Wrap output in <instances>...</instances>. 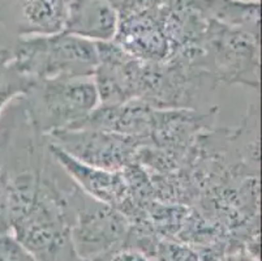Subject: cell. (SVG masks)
I'll return each instance as SVG.
<instances>
[{"instance_id":"obj_1","label":"cell","mask_w":262,"mask_h":261,"mask_svg":"<svg viewBox=\"0 0 262 261\" xmlns=\"http://www.w3.org/2000/svg\"><path fill=\"white\" fill-rule=\"evenodd\" d=\"M179 57L210 73L216 83L259 88V38L240 29L208 20L199 39Z\"/></svg>"},{"instance_id":"obj_2","label":"cell","mask_w":262,"mask_h":261,"mask_svg":"<svg viewBox=\"0 0 262 261\" xmlns=\"http://www.w3.org/2000/svg\"><path fill=\"white\" fill-rule=\"evenodd\" d=\"M20 98L30 124L42 137L76 128L99 106L93 77L33 81Z\"/></svg>"},{"instance_id":"obj_3","label":"cell","mask_w":262,"mask_h":261,"mask_svg":"<svg viewBox=\"0 0 262 261\" xmlns=\"http://www.w3.org/2000/svg\"><path fill=\"white\" fill-rule=\"evenodd\" d=\"M9 51L30 81L93 77L99 63L97 43L67 33L17 39Z\"/></svg>"},{"instance_id":"obj_4","label":"cell","mask_w":262,"mask_h":261,"mask_svg":"<svg viewBox=\"0 0 262 261\" xmlns=\"http://www.w3.org/2000/svg\"><path fill=\"white\" fill-rule=\"evenodd\" d=\"M127 222L116 208L78 191L73 203L71 244L81 257H97L125 236Z\"/></svg>"},{"instance_id":"obj_5","label":"cell","mask_w":262,"mask_h":261,"mask_svg":"<svg viewBox=\"0 0 262 261\" xmlns=\"http://www.w3.org/2000/svg\"><path fill=\"white\" fill-rule=\"evenodd\" d=\"M45 138L78 161L110 171H119L129 164L137 144L132 136L89 128L66 129Z\"/></svg>"},{"instance_id":"obj_6","label":"cell","mask_w":262,"mask_h":261,"mask_svg":"<svg viewBox=\"0 0 262 261\" xmlns=\"http://www.w3.org/2000/svg\"><path fill=\"white\" fill-rule=\"evenodd\" d=\"M71 0H3L0 23L17 39L63 33Z\"/></svg>"},{"instance_id":"obj_7","label":"cell","mask_w":262,"mask_h":261,"mask_svg":"<svg viewBox=\"0 0 262 261\" xmlns=\"http://www.w3.org/2000/svg\"><path fill=\"white\" fill-rule=\"evenodd\" d=\"M46 140V138H45ZM47 143V149L59 166L67 172L82 192L95 200L115 208L125 196V180L120 171H110L78 161L55 144Z\"/></svg>"},{"instance_id":"obj_8","label":"cell","mask_w":262,"mask_h":261,"mask_svg":"<svg viewBox=\"0 0 262 261\" xmlns=\"http://www.w3.org/2000/svg\"><path fill=\"white\" fill-rule=\"evenodd\" d=\"M119 16L106 0H71L63 33L95 43L113 42Z\"/></svg>"},{"instance_id":"obj_9","label":"cell","mask_w":262,"mask_h":261,"mask_svg":"<svg viewBox=\"0 0 262 261\" xmlns=\"http://www.w3.org/2000/svg\"><path fill=\"white\" fill-rule=\"evenodd\" d=\"M29 144L11 122L0 119V234H8L12 176L28 162Z\"/></svg>"},{"instance_id":"obj_10","label":"cell","mask_w":262,"mask_h":261,"mask_svg":"<svg viewBox=\"0 0 262 261\" xmlns=\"http://www.w3.org/2000/svg\"><path fill=\"white\" fill-rule=\"evenodd\" d=\"M205 20L240 29L259 38V0H189Z\"/></svg>"},{"instance_id":"obj_11","label":"cell","mask_w":262,"mask_h":261,"mask_svg":"<svg viewBox=\"0 0 262 261\" xmlns=\"http://www.w3.org/2000/svg\"><path fill=\"white\" fill-rule=\"evenodd\" d=\"M32 83L17 71L9 49H0V116L12 101L25 94Z\"/></svg>"},{"instance_id":"obj_12","label":"cell","mask_w":262,"mask_h":261,"mask_svg":"<svg viewBox=\"0 0 262 261\" xmlns=\"http://www.w3.org/2000/svg\"><path fill=\"white\" fill-rule=\"evenodd\" d=\"M0 261H39L11 234H0Z\"/></svg>"},{"instance_id":"obj_13","label":"cell","mask_w":262,"mask_h":261,"mask_svg":"<svg viewBox=\"0 0 262 261\" xmlns=\"http://www.w3.org/2000/svg\"><path fill=\"white\" fill-rule=\"evenodd\" d=\"M106 2L115 9L120 21L157 6L162 0H106Z\"/></svg>"},{"instance_id":"obj_14","label":"cell","mask_w":262,"mask_h":261,"mask_svg":"<svg viewBox=\"0 0 262 261\" xmlns=\"http://www.w3.org/2000/svg\"><path fill=\"white\" fill-rule=\"evenodd\" d=\"M111 261H147V258L144 255L133 251H121L116 253Z\"/></svg>"},{"instance_id":"obj_15","label":"cell","mask_w":262,"mask_h":261,"mask_svg":"<svg viewBox=\"0 0 262 261\" xmlns=\"http://www.w3.org/2000/svg\"><path fill=\"white\" fill-rule=\"evenodd\" d=\"M184 2H189V0H184Z\"/></svg>"}]
</instances>
